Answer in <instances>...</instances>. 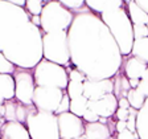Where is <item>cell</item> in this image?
Wrapping results in <instances>:
<instances>
[{
	"label": "cell",
	"mask_w": 148,
	"mask_h": 139,
	"mask_svg": "<svg viewBox=\"0 0 148 139\" xmlns=\"http://www.w3.org/2000/svg\"><path fill=\"white\" fill-rule=\"evenodd\" d=\"M142 80H144V81H148V68L145 69V72H144V74H143Z\"/></svg>",
	"instance_id": "cell-42"
},
{
	"label": "cell",
	"mask_w": 148,
	"mask_h": 139,
	"mask_svg": "<svg viewBox=\"0 0 148 139\" xmlns=\"http://www.w3.org/2000/svg\"><path fill=\"white\" fill-rule=\"evenodd\" d=\"M136 133L139 139H148V98L144 106L138 111L136 117Z\"/></svg>",
	"instance_id": "cell-19"
},
{
	"label": "cell",
	"mask_w": 148,
	"mask_h": 139,
	"mask_svg": "<svg viewBox=\"0 0 148 139\" xmlns=\"http://www.w3.org/2000/svg\"><path fill=\"white\" fill-rule=\"evenodd\" d=\"M68 39L71 65L89 80H110L120 72L124 57L98 13L87 7L74 12Z\"/></svg>",
	"instance_id": "cell-1"
},
{
	"label": "cell",
	"mask_w": 148,
	"mask_h": 139,
	"mask_svg": "<svg viewBox=\"0 0 148 139\" xmlns=\"http://www.w3.org/2000/svg\"><path fill=\"white\" fill-rule=\"evenodd\" d=\"M1 139H31L27 126L20 122H5L0 130Z\"/></svg>",
	"instance_id": "cell-15"
},
{
	"label": "cell",
	"mask_w": 148,
	"mask_h": 139,
	"mask_svg": "<svg viewBox=\"0 0 148 139\" xmlns=\"http://www.w3.org/2000/svg\"><path fill=\"white\" fill-rule=\"evenodd\" d=\"M115 129H116V133H120V131L126 130L127 120H116V122H115Z\"/></svg>",
	"instance_id": "cell-36"
},
{
	"label": "cell",
	"mask_w": 148,
	"mask_h": 139,
	"mask_svg": "<svg viewBox=\"0 0 148 139\" xmlns=\"http://www.w3.org/2000/svg\"><path fill=\"white\" fill-rule=\"evenodd\" d=\"M136 89L142 93L144 97H147V98H148V81L140 80V82H139V85H138V87H136Z\"/></svg>",
	"instance_id": "cell-35"
},
{
	"label": "cell",
	"mask_w": 148,
	"mask_h": 139,
	"mask_svg": "<svg viewBox=\"0 0 148 139\" xmlns=\"http://www.w3.org/2000/svg\"><path fill=\"white\" fill-rule=\"evenodd\" d=\"M87 109H89V99L85 96L77 97L70 101V113H73L77 117L82 118Z\"/></svg>",
	"instance_id": "cell-23"
},
{
	"label": "cell",
	"mask_w": 148,
	"mask_h": 139,
	"mask_svg": "<svg viewBox=\"0 0 148 139\" xmlns=\"http://www.w3.org/2000/svg\"><path fill=\"white\" fill-rule=\"evenodd\" d=\"M42 56L48 61L68 66L70 65L68 32H50L42 34Z\"/></svg>",
	"instance_id": "cell-7"
},
{
	"label": "cell",
	"mask_w": 148,
	"mask_h": 139,
	"mask_svg": "<svg viewBox=\"0 0 148 139\" xmlns=\"http://www.w3.org/2000/svg\"><path fill=\"white\" fill-rule=\"evenodd\" d=\"M85 136L87 139H112V131L107 123H102V122L86 123Z\"/></svg>",
	"instance_id": "cell-17"
},
{
	"label": "cell",
	"mask_w": 148,
	"mask_h": 139,
	"mask_svg": "<svg viewBox=\"0 0 148 139\" xmlns=\"http://www.w3.org/2000/svg\"><path fill=\"white\" fill-rule=\"evenodd\" d=\"M123 73L128 80H142L148 65L136 57H127L123 61Z\"/></svg>",
	"instance_id": "cell-14"
},
{
	"label": "cell",
	"mask_w": 148,
	"mask_h": 139,
	"mask_svg": "<svg viewBox=\"0 0 148 139\" xmlns=\"http://www.w3.org/2000/svg\"><path fill=\"white\" fill-rule=\"evenodd\" d=\"M12 76L15 78V98L27 106L33 105V94L36 89L33 72H31V69L16 68Z\"/></svg>",
	"instance_id": "cell-8"
},
{
	"label": "cell",
	"mask_w": 148,
	"mask_h": 139,
	"mask_svg": "<svg viewBox=\"0 0 148 139\" xmlns=\"http://www.w3.org/2000/svg\"><path fill=\"white\" fill-rule=\"evenodd\" d=\"M62 4L64 7H66L68 9L73 11V12H77L79 9H82L85 6V0H57Z\"/></svg>",
	"instance_id": "cell-28"
},
{
	"label": "cell",
	"mask_w": 148,
	"mask_h": 139,
	"mask_svg": "<svg viewBox=\"0 0 148 139\" xmlns=\"http://www.w3.org/2000/svg\"><path fill=\"white\" fill-rule=\"evenodd\" d=\"M0 94L5 101L15 98V78L12 74L0 73Z\"/></svg>",
	"instance_id": "cell-20"
},
{
	"label": "cell",
	"mask_w": 148,
	"mask_h": 139,
	"mask_svg": "<svg viewBox=\"0 0 148 139\" xmlns=\"http://www.w3.org/2000/svg\"><path fill=\"white\" fill-rule=\"evenodd\" d=\"M147 27H148V24H147Z\"/></svg>",
	"instance_id": "cell-46"
},
{
	"label": "cell",
	"mask_w": 148,
	"mask_h": 139,
	"mask_svg": "<svg viewBox=\"0 0 148 139\" xmlns=\"http://www.w3.org/2000/svg\"><path fill=\"white\" fill-rule=\"evenodd\" d=\"M75 139H87V138L85 135H82V136H79V138H75Z\"/></svg>",
	"instance_id": "cell-45"
},
{
	"label": "cell",
	"mask_w": 148,
	"mask_h": 139,
	"mask_svg": "<svg viewBox=\"0 0 148 139\" xmlns=\"http://www.w3.org/2000/svg\"><path fill=\"white\" fill-rule=\"evenodd\" d=\"M116 139H139V135L138 133H132L128 129H126L116 134Z\"/></svg>",
	"instance_id": "cell-33"
},
{
	"label": "cell",
	"mask_w": 148,
	"mask_h": 139,
	"mask_svg": "<svg viewBox=\"0 0 148 139\" xmlns=\"http://www.w3.org/2000/svg\"><path fill=\"white\" fill-rule=\"evenodd\" d=\"M82 119L85 123H94V122H99L101 117L97 114L95 111H92L91 109H87V110L85 111V114H83Z\"/></svg>",
	"instance_id": "cell-31"
},
{
	"label": "cell",
	"mask_w": 148,
	"mask_h": 139,
	"mask_svg": "<svg viewBox=\"0 0 148 139\" xmlns=\"http://www.w3.org/2000/svg\"><path fill=\"white\" fill-rule=\"evenodd\" d=\"M89 109L95 111L101 118H112L118 110V98L114 93L106 94L95 101H89Z\"/></svg>",
	"instance_id": "cell-13"
},
{
	"label": "cell",
	"mask_w": 148,
	"mask_h": 139,
	"mask_svg": "<svg viewBox=\"0 0 148 139\" xmlns=\"http://www.w3.org/2000/svg\"><path fill=\"white\" fill-rule=\"evenodd\" d=\"M130 115L128 109H123V107H118L116 113H115L114 117L116 118V120H127Z\"/></svg>",
	"instance_id": "cell-34"
},
{
	"label": "cell",
	"mask_w": 148,
	"mask_h": 139,
	"mask_svg": "<svg viewBox=\"0 0 148 139\" xmlns=\"http://www.w3.org/2000/svg\"><path fill=\"white\" fill-rule=\"evenodd\" d=\"M52 0H25V7L27 12L31 16H40L42 8L45 4H48Z\"/></svg>",
	"instance_id": "cell-25"
},
{
	"label": "cell",
	"mask_w": 148,
	"mask_h": 139,
	"mask_svg": "<svg viewBox=\"0 0 148 139\" xmlns=\"http://www.w3.org/2000/svg\"><path fill=\"white\" fill-rule=\"evenodd\" d=\"M85 6L92 12L102 15L105 12L126 7V4L123 0H85Z\"/></svg>",
	"instance_id": "cell-16"
},
{
	"label": "cell",
	"mask_w": 148,
	"mask_h": 139,
	"mask_svg": "<svg viewBox=\"0 0 148 139\" xmlns=\"http://www.w3.org/2000/svg\"><path fill=\"white\" fill-rule=\"evenodd\" d=\"M16 68H17V66H16L15 64H12V62L9 61L3 53L0 52V73L13 74L15 73V70H16Z\"/></svg>",
	"instance_id": "cell-27"
},
{
	"label": "cell",
	"mask_w": 148,
	"mask_h": 139,
	"mask_svg": "<svg viewBox=\"0 0 148 139\" xmlns=\"http://www.w3.org/2000/svg\"><path fill=\"white\" fill-rule=\"evenodd\" d=\"M41 29L44 33L68 32L74 20V12L64 7L60 1L52 0L41 11Z\"/></svg>",
	"instance_id": "cell-4"
},
{
	"label": "cell",
	"mask_w": 148,
	"mask_h": 139,
	"mask_svg": "<svg viewBox=\"0 0 148 139\" xmlns=\"http://www.w3.org/2000/svg\"><path fill=\"white\" fill-rule=\"evenodd\" d=\"M123 1H124V4H126V6H127V4H128L130 1H132V0H123Z\"/></svg>",
	"instance_id": "cell-44"
},
{
	"label": "cell",
	"mask_w": 148,
	"mask_h": 139,
	"mask_svg": "<svg viewBox=\"0 0 148 139\" xmlns=\"http://www.w3.org/2000/svg\"><path fill=\"white\" fill-rule=\"evenodd\" d=\"M131 56L136 57V58H139V60H142L143 62H145V64L148 65V37L136 39V40L134 41Z\"/></svg>",
	"instance_id": "cell-22"
},
{
	"label": "cell",
	"mask_w": 148,
	"mask_h": 139,
	"mask_svg": "<svg viewBox=\"0 0 148 139\" xmlns=\"http://www.w3.org/2000/svg\"><path fill=\"white\" fill-rule=\"evenodd\" d=\"M83 96L89 101H95L106 94L114 93V80H89L83 82Z\"/></svg>",
	"instance_id": "cell-11"
},
{
	"label": "cell",
	"mask_w": 148,
	"mask_h": 139,
	"mask_svg": "<svg viewBox=\"0 0 148 139\" xmlns=\"http://www.w3.org/2000/svg\"><path fill=\"white\" fill-rule=\"evenodd\" d=\"M33 77L36 86L58 87L66 90L69 83L68 69L45 58H42L33 68Z\"/></svg>",
	"instance_id": "cell-6"
},
{
	"label": "cell",
	"mask_w": 148,
	"mask_h": 139,
	"mask_svg": "<svg viewBox=\"0 0 148 139\" xmlns=\"http://www.w3.org/2000/svg\"><path fill=\"white\" fill-rule=\"evenodd\" d=\"M31 19H32V23H33L36 27H40L41 28V19H40V16H31Z\"/></svg>",
	"instance_id": "cell-40"
},
{
	"label": "cell",
	"mask_w": 148,
	"mask_h": 139,
	"mask_svg": "<svg viewBox=\"0 0 148 139\" xmlns=\"http://www.w3.org/2000/svg\"><path fill=\"white\" fill-rule=\"evenodd\" d=\"M27 126L31 139H61L58 118L54 113L38 111L36 107L28 115Z\"/></svg>",
	"instance_id": "cell-5"
},
{
	"label": "cell",
	"mask_w": 148,
	"mask_h": 139,
	"mask_svg": "<svg viewBox=\"0 0 148 139\" xmlns=\"http://www.w3.org/2000/svg\"><path fill=\"white\" fill-rule=\"evenodd\" d=\"M99 16H101L102 21L110 29L111 34L119 46L122 56L124 58L128 57L132 50L135 37H134V24L130 20L127 8L122 7V8L110 11V12L102 13Z\"/></svg>",
	"instance_id": "cell-3"
},
{
	"label": "cell",
	"mask_w": 148,
	"mask_h": 139,
	"mask_svg": "<svg viewBox=\"0 0 148 139\" xmlns=\"http://www.w3.org/2000/svg\"><path fill=\"white\" fill-rule=\"evenodd\" d=\"M118 107H123V109H130V102L127 98H119L118 99Z\"/></svg>",
	"instance_id": "cell-37"
},
{
	"label": "cell",
	"mask_w": 148,
	"mask_h": 139,
	"mask_svg": "<svg viewBox=\"0 0 148 139\" xmlns=\"http://www.w3.org/2000/svg\"><path fill=\"white\" fill-rule=\"evenodd\" d=\"M140 82V80H130V85H131V89H136Z\"/></svg>",
	"instance_id": "cell-41"
},
{
	"label": "cell",
	"mask_w": 148,
	"mask_h": 139,
	"mask_svg": "<svg viewBox=\"0 0 148 139\" xmlns=\"http://www.w3.org/2000/svg\"><path fill=\"white\" fill-rule=\"evenodd\" d=\"M42 34L24 7L0 0V52L12 64L33 69L44 58Z\"/></svg>",
	"instance_id": "cell-2"
},
{
	"label": "cell",
	"mask_w": 148,
	"mask_h": 139,
	"mask_svg": "<svg viewBox=\"0 0 148 139\" xmlns=\"http://www.w3.org/2000/svg\"><path fill=\"white\" fill-rule=\"evenodd\" d=\"M3 1H8V3L16 4V6L20 7H25V0H3Z\"/></svg>",
	"instance_id": "cell-39"
},
{
	"label": "cell",
	"mask_w": 148,
	"mask_h": 139,
	"mask_svg": "<svg viewBox=\"0 0 148 139\" xmlns=\"http://www.w3.org/2000/svg\"><path fill=\"white\" fill-rule=\"evenodd\" d=\"M58 129L61 139H75L85 135V122L82 118L74 115L73 113H62L57 115Z\"/></svg>",
	"instance_id": "cell-10"
},
{
	"label": "cell",
	"mask_w": 148,
	"mask_h": 139,
	"mask_svg": "<svg viewBox=\"0 0 148 139\" xmlns=\"http://www.w3.org/2000/svg\"><path fill=\"white\" fill-rule=\"evenodd\" d=\"M65 94H66V90L58 89V87L36 86L33 94V106L38 111L56 113Z\"/></svg>",
	"instance_id": "cell-9"
},
{
	"label": "cell",
	"mask_w": 148,
	"mask_h": 139,
	"mask_svg": "<svg viewBox=\"0 0 148 139\" xmlns=\"http://www.w3.org/2000/svg\"><path fill=\"white\" fill-rule=\"evenodd\" d=\"M114 96L119 98H127V94L131 90V85H130V80L123 74L118 73L114 78Z\"/></svg>",
	"instance_id": "cell-21"
},
{
	"label": "cell",
	"mask_w": 148,
	"mask_h": 139,
	"mask_svg": "<svg viewBox=\"0 0 148 139\" xmlns=\"http://www.w3.org/2000/svg\"><path fill=\"white\" fill-rule=\"evenodd\" d=\"M4 102H5V99H4V97L0 94V106H3L4 105Z\"/></svg>",
	"instance_id": "cell-43"
},
{
	"label": "cell",
	"mask_w": 148,
	"mask_h": 139,
	"mask_svg": "<svg viewBox=\"0 0 148 139\" xmlns=\"http://www.w3.org/2000/svg\"><path fill=\"white\" fill-rule=\"evenodd\" d=\"M70 97L68 96V94H65L64 98H62V101L60 102V105H58V109L56 110L54 114L56 115H60L62 114V113H68V111H70Z\"/></svg>",
	"instance_id": "cell-29"
},
{
	"label": "cell",
	"mask_w": 148,
	"mask_h": 139,
	"mask_svg": "<svg viewBox=\"0 0 148 139\" xmlns=\"http://www.w3.org/2000/svg\"><path fill=\"white\" fill-rule=\"evenodd\" d=\"M83 82H78V81H69L68 87H66V94L70 97V99H74L77 97L83 96Z\"/></svg>",
	"instance_id": "cell-26"
},
{
	"label": "cell",
	"mask_w": 148,
	"mask_h": 139,
	"mask_svg": "<svg viewBox=\"0 0 148 139\" xmlns=\"http://www.w3.org/2000/svg\"><path fill=\"white\" fill-rule=\"evenodd\" d=\"M69 73V81H78V82H85L87 80V77L85 76V73H82L81 70L75 68H71L68 70Z\"/></svg>",
	"instance_id": "cell-30"
},
{
	"label": "cell",
	"mask_w": 148,
	"mask_h": 139,
	"mask_svg": "<svg viewBox=\"0 0 148 139\" xmlns=\"http://www.w3.org/2000/svg\"><path fill=\"white\" fill-rule=\"evenodd\" d=\"M4 107H5V119L7 122H20L25 125L28 119V115L31 114L34 106H27L17 101L16 98L8 99L4 102Z\"/></svg>",
	"instance_id": "cell-12"
},
{
	"label": "cell",
	"mask_w": 148,
	"mask_h": 139,
	"mask_svg": "<svg viewBox=\"0 0 148 139\" xmlns=\"http://www.w3.org/2000/svg\"><path fill=\"white\" fill-rule=\"evenodd\" d=\"M134 37L136 39H144L148 37V27L147 25H134Z\"/></svg>",
	"instance_id": "cell-32"
},
{
	"label": "cell",
	"mask_w": 148,
	"mask_h": 139,
	"mask_svg": "<svg viewBox=\"0 0 148 139\" xmlns=\"http://www.w3.org/2000/svg\"><path fill=\"white\" fill-rule=\"evenodd\" d=\"M134 1H135L139 7H142L145 12L148 13V0H134Z\"/></svg>",
	"instance_id": "cell-38"
},
{
	"label": "cell",
	"mask_w": 148,
	"mask_h": 139,
	"mask_svg": "<svg viewBox=\"0 0 148 139\" xmlns=\"http://www.w3.org/2000/svg\"><path fill=\"white\" fill-rule=\"evenodd\" d=\"M127 99L130 102V106L139 111L144 106L145 101H147V97L143 96L138 89H131L128 92V94H127Z\"/></svg>",
	"instance_id": "cell-24"
},
{
	"label": "cell",
	"mask_w": 148,
	"mask_h": 139,
	"mask_svg": "<svg viewBox=\"0 0 148 139\" xmlns=\"http://www.w3.org/2000/svg\"><path fill=\"white\" fill-rule=\"evenodd\" d=\"M127 13L130 16V20L134 25H147L148 24V13L142 7H139L135 1H130L126 6Z\"/></svg>",
	"instance_id": "cell-18"
},
{
	"label": "cell",
	"mask_w": 148,
	"mask_h": 139,
	"mask_svg": "<svg viewBox=\"0 0 148 139\" xmlns=\"http://www.w3.org/2000/svg\"><path fill=\"white\" fill-rule=\"evenodd\" d=\"M0 139H1V138H0Z\"/></svg>",
	"instance_id": "cell-47"
}]
</instances>
